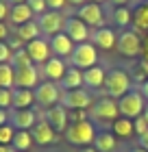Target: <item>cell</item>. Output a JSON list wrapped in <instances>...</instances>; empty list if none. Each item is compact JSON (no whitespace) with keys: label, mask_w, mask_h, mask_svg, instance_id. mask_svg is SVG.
Instances as JSON below:
<instances>
[{"label":"cell","mask_w":148,"mask_h":152,"mask_svg":"<svg viewBox=\"0 0 148 152\" xmlns=\"http://www.w3.org/2000/svg\"><path fill=\"white\" fill-rule=\"evenodd\" d=\"M105 94L113 100H120L124 94H129L133 89V78L129 72L113 67V70H107V78H105Z\"/></svg>","instance_id":"obj_1"},{"label":"cell","mask_w":148,"mask_h":152,"mask_svg":"<svg viewBox=\"0 0 148 152\" xmlns=\"http://www.w3.org/2000/svg\"><path fill=\"white\" fill-rule=\"evenodd\" d=\"M63 137L68 139V143L72 146H94V139H96V126L91 124L89 120H79V122H70L68 130L63 133Z\"/></svg>","instance_id":"obj_2"},{"label":"cell","mask_w":148,"mask_h":152,"mask_svg":"<svg viewBox=\"0 0 148 152\" xmlns=\"http://www.w3.org/2000/svg\"><path fill=\"white\" fill-rule=\"evenodd\" d=\"M146 98L142 96L139 89L133 87L129 94H124L122 98L118 100V109H120V117H129V120H135V117H142L146 111Z\"/></svg>","instance_id":"obj_3"},{"label":"cell","mask_w":148,"mask_h":152,"mask_svg":"<svg viewBox=\"0 0 148 152\" xmlns=\"http://www.w3.org/2000/svg\"><path fill=\"white\" fill-rule=\"evenodd\" d=\"M89 113V120H96V122H111L113 124L118 117H120V109H118V100L109 98V96H105V98H98L94 100V104L87 109Z\"/></svg>","instance_id":"obj_4"},{"label":"cell","mask_w":148,"mask_h":152,"mask_svg":"<svg viewBox=\"0 0 148 152\" xmlns=\"http://www.w3.org/2000/svg\"><path fill=\"white\" fill-rule=\"evenodd\" d=\"M33 94H35V102H37L39 107L50 109V107H54V104L61 102L63 89L57 85V83H52V80H41L39 85L33 89Z\"/></svg>","instance_id":"obj_5"},{"label":"cell","mask_w":148,"mask_h":152,"mask_svg":"<svg viewBox=\"0 0 148 152\" xmlns=\"http://www.w3.org/2000/svg\"><path fill=\"white\" fill-rule=\"evenodd\" d=\"M116 48H118V52L122 54V57H126V59H137L139 54L144 52L142 50V37L137 35L135 28H126V31L120 33Z\"/></svg>","instance_id":"obj_6"},{"label":"cell","mask_w":148,"mask_h":152,"mask_svg":"<svg viewBox=\"0 0 148 152\" xmlns=\"http://www.w3.org/2000/svg\"><path fill=\"white\" fill-rule=\"evenodd\" d=\"M70 65L79 67V70H87V67L98 65V50L91 41H85V44H76L74 52L70 57Z\"/></svg>","instance_id":"obj_7"},{"label":"cell","mask_w":148,"mask_h":152,"mask_svg":"<svg viewBox=\"0 0 148 152\" xmlns=\"http://www.w3.org/2000/svg\"><path fill=\"white\" fill-rule=\"evenodd\" d=\"M61 104L68 109V111H76V109H87L94 104V96H91L89 89L79 87V89H70V91H63L61 96Z\"/></svg>","instance_id":"obj_8"},{"label":"cell","mask_w":148,"mask_h":152,"mask_svg":"<svg viewBox=\"0 0 148 152\" xmlns=\"http://www.w3.org/2000/svg\"><path fill=\"white\" fill-rule=\"evenodd\" d=\"M63 33L74 41V44H85V41H89L91 37V31H89V26L83 22L81 18H76V15H70L66 18V24H63Z\"/></svg>","instance_id":"obj_9"},{"label":"cell","mask_w":148,"mask_h":152,"mask_svg":"<svg viewBox=\"0 0 148 152\" xmlns=\"http://www.w3.org/2000/svg\"><path fill=\"white\" fill-rule=\"evenodd\" d=\"M35 20H37V24H39L41 35L52 37V35H57V33H63L66 18H63L59 11H46V13H41V15H37Z\"/></svg>","instance_id":"obj_10"},{"label":"cell","mask_w":148,"mask_h":152,"mask_svg":"<svg viewBox=\"0 0 148 152\" xmlns=\"http://www.w3.org/2000/svg\"><path fill=\"white\" fill-rule=\"evenodd\" d=\"M76 18H81L89 28H102L105 26V13H102V7L96 4V2H85L83 7L76 9Z\"/></svg>","instance_id":"obj_11"},{"label":"cell","mask_w":148,"mask_h":152,"mask_svg":"<svg viewBox=\"0 0 148 152\" xmlns=\"http://www.w3.org/2000/svg\"><path fill=\"white\" fill-rule=\"evenodd\" d=\"M39 115L35 109H11L9 111V124L15 130H31L37 124Z\"/></svg>","instance_id":"obj_12"},{"label":"cell","mask_w":148,"mask_h":152,"mask_svg":"<svg viewBox=\"0 0 148 152\" xmlns=\"http://www.w3.org/2000/svg\"><path fill=\"white\" fill-rule=\"evenodd\" d=\"M24 48H26V52H29V57H31V61H33V65H39V67L52 57L50 41L44 39V37H37V39L29 41V44H26Z\"/></svg>","instance_id":"obj_13"},{"label":"cell","mask_w":148,"mask_h":152,"mask_svg":"<svg viewBox=\"0 0 148 152\" xmlns=\"http://www.w3.org/2000/svg\"><path fill=\"white\" fill-rule=\"evenodd\" d=\"M31 135H33V141L37 143V146H41V148L44 146H52V143H57V139H59L57 130L44 120V115H41L37 120V124L31 128Z\"/></svg>","instance_id":"obj_14"},{"label":"cell","mask_w":148,"mask_h":152,"mask_svg":"<svg viewBox=\"0 0 148 152\" xmlns=\"http://www.w3.org/2000/svg\"><path fill=\"white\" fill-rule=\"evenodd\" d=\"M44 120L57 130V135L59 133L63 135L68 130V126H70V113H68V109L63 107L61 102H59V104H54V107H50V109H46Z\"/></svg>","instance_id":"obj_15"},{"label":"cell","mask_w":148,"mask_h":152,"mask_svg":"<svg viewBox=\"0 0 148 152\" xmlns=\"http://www.w3.org/2000/svg\"><path fill=\"white\" fill-rule=\"evenodd\" d=\"M68 63H66V59H61V57H52L46 61L44 65L39 67V72L44 74V78L46 80H52V83H61V78L66 76V72H68Z\"/></svg>","instance_id":"obj_16"},{"label":"cell","mask_w":148,"mask_h":152,"mask_svg":"<svg viewBox=\"0 0 148 152\" xmlns=\"http://www.w3.org/2000/svg\"><path fill=\"white\" fill-rule=\"evenodd\" d=\"M39 67L37 65H26V67H15V87L20 89H35L39 85Z\"/></svg>","instance_id":"obj_17"},{"label":"cell","mask_w":148,"mask_h":152,"mask_svg":"<svg viewBox=\"0 0 148 152\" xmlns=\"http://www.w3.org/2000/svg\"><path fill=\"white\" fill-rule=\"evenodd\" d=\"M48 41H50V50H52L54 57H61V59H70L72 57L76 44L66 35V33H57V35H52Z\"/></svg>","instance_id":"obj_18"},{"label":"cell","mask_w":148,"mask_h":152,"mask_svg":"<svg viewBox=\"0 0 148 152\" xmlns=\"http://www.w3.org/2000/svg\"><path fill=\"white\" fill-rule=\"evenodd\" d=\"M89 41L96 48H100V50H111V48H116V44H118V35H116L113 28L102 26V28H96L94 33H91Z\"/></svg>","instance_id":"obj_19"},{"label":"cell","mask_w":148,"mask_h":152,"mask_svg":"<svg viewBox=\"0 0 148 152\" xmlns=\"http://www.w3.org/2000/svg\"><path fill=\"white\" fill-rule=\"evenodd\" d=\"M105 78H107V70L100 67V65L83 70V85H85V89H89V91L102 89L105 87Z\"/></svg>","instance_id":"obj_20"},{"label":"cell","mask_w":148,"mask_h":152,"mask_svg":"<svg viewBox=\"0 0 148 152\" xmlns=\"http://www.w3.org/2000/svg\"><path fill=\"white\" fill-rule=\"evenodd\" d=\"M31 20H35V13L31 11V7L22 2V4H11L9 9V22L15 24V26H22L26 22H31Z\"/></svg>","instance_id":"obj_21"},{"label":"cell","mask_w":148,"mask_h":152,"mask_svg":"<svg viewBox=\"0 0 148 152\" xmlns=\"http://www.w3.org/2000/svg\"><path fill=\"white\" fill-rule=\"evenodd\" d=\"M35 104H37V102H35L33 89L13 87V104H11V109H33Z\"/></svg>","instance_id":"obj_22"},{"label":"cell","mask_w":148,"mask_h":152,"mask_svg":"<svg viewBox=\"0 0 148 152\" xmlns=\"http://www.w3.org/2000/svg\"><path fill=\"white\" fill-rule=\"evenodd\" d=\"M59 87L63 89V91H70V89H79V87H85L83 85V70H79V67H68L66 76L61 78Z\"/></svg>","instance_id":"obj_23"},{"label":"cell","mask_w":148,"mask_h":152,"mask_svg":"<svg viewBox=\"0 0 148 152\" xmlns=\"http://www.w3.org/2000/svg\"><path fill=\"white\" fill-rule=\"evenodd\" d=\"M15 35L24 41V44H29V41H33V39H37V37H41V31H39V24H37V20H31V22H26V24H22V26H15Z\"/></svg>","instance_id":"obj_24"},{"label":"cell","mask_w":148,"mask_h":152,"mask_svg":"<svg viewBox=\"0 0 148 152\" xmlns=\"http://www.w3.org/2000/svg\"><path fill=\"white\" fill-rule=\"evenodd\" d=\"M111 133L116 137L126 139V137L135 135V124H133V120H129V117H118V120L111 124Z\"/></svg>","instance_id":"obj_25"},{"label":"cell","mask_w":148,"mask_h":152,"mask_svg":"<svg viewBox=\"0 0 148 152\" xmlns=\"http://www.w3.org/2000/svg\"><path fill=\"white\" fill-rule=\"evenodd\" d=\"M116 135L113 133H107V130H102V133H96V139H94V148L98 152H113L116 150Z\"/></svg>","instance_id":"obj_26"},{"label":"cell","mask_w":148,"mask_h":152,"mask_svg":"<svg viewBox=\"0 0 148 152\" xmlns=\"http://www.w3.org/2000/svg\"><path fill=\"white\" fill-rule=\"evenodd\" d=\"M33 143H35V141H33L31 130H15V137H13L11 146L15 148L18 152H29Z\"/></svg>","instance_id":"obj_27"},{"label":"cell","mask_w":148,"mask_h":152,"mask_svg":"<svg viewBox=\"0 0 148 152\" xmlns=\"http://www.w3.org/2000/svg\"><path fill=\"white\" fill-rule=\"evenodd\" d=\"M0 87L2 89L15 87V67L11 63H0Z\"/></svg>","instance_id":"obj_28"},{"label":"cell","mask_w":148,"mask_h":152,"mask_svg":"<svg viewBox=\"0 0 148 152\" xmlns=\"http://www.w3.org/2000/svg\"><path fill=\"white\" fill-rule=\"evenodd\" d=\"M113 22L120 28H126L129 24H133V11L129 7H116L113 9Z\"/></svg>","instance_id":"obj_29"},{"label":"cell","mask_w":148,"mask_h":152,"mask_svg":"<svg viewBox=\"0 0 148 152\" xmlns=\"http://www.w3.org/2000/svg\"><path fill=\"white\" fill-rule=\"evenodd\" d=\"M9 63H11L13 67H26V65H33V61H31V57H29V52H26V48H22V50H15V52H13V57H11Z\"/></svg>","instance_id":"obj_30"},{"label":"cell","mask_w":148,"mask_h":152,"mask_svg":"<svg viewBox=\"0 0 148 152\" xmlns=\"http://www.w3.org/2000/svg\"><path fill=\"white\" fill-rule=\"evenodd\" d=\"M133 24L135 28H148V2L139 7V11L133 15Z\"/></svg>","instance_id":"obj_31"},{"label":"cell","mask_w":148,"mask_h":152,"mask_svg":"<svg viewBox=\"0 0 148 152\" xmlns=\"http://www.w3.org/2000/svg\"><path fill=\"white\" fill-rule=\"evenodd\" d=\"M13 137H15V128H13L11 124L0 126V143H2V146H11Z\"/></svg>","instance_id":"obj_32"},{"label":"cell","mask_w":148,"mask_h":152,"mask_svg":"<svg viewBox=\"0 0 148 152\" xmlns=\"http://www.w3.org/2000/svg\"><path fill=\"white\" fill-rule=\"evenodd\" d=\"M11 104H13V89L0 87V109H11Z\"/></svg>","instance_id":"obj_33"},{"label":"cell","mask_w":148,"mask_h":152,"mask_svg":"<svg viewBox=\"0 0 148 152\" xmlns=\"http://www.w3.org/2000/svg\"><path fill=\"white\" fill-rule=\"evenodd\" d=\"M26 4L31 7V11L35 13V18L48 11V4H46V0H26Z\"/></svg>","instance_id":"obj_34"},{"label":"cell","mask_w":148,"mask_h":152,"mask_svg":"<svg viewBox=\"0 0 148 152\" xmlns=\"http://www.w3.org/2000/svg\"><path fill=\"white\" fill-rule=\"evenodd\" d=\"M133 124H135V135H137V137H142V135L148 133V122H146L144 115H142V117H135Z\"/></svg>","instance_id":"obj_35"},{"label":"cell","mask_w":148,"mask_h":152,"mask_svg":"<svg viewBox=\"0 0 148 152\" xmlns=\"http://www.w3.org/2000/svg\"><path fill=\"white\" fill-rule=\"evenodd\" d=\"M13 57V50L9 48V44L7 41H0V63H9Z\"/></svg>","instance_id":"obj_36"},{"label":"cell","mask_w":148,"mask_h":152,"mask_svg":"<svg viewBox=\"0 0 148 152\" xmlns=\"http://www.w3.org/2000/svg\"><path fill=\"white\" fill-rule=\"evenodd\" d=\"M7 44H9V48H11V50H13V52H15V50H22V48L26 46V44H24V41H22V39H20L18 35H15V33H11V35H9V37H7Z\"/></svg>","instance_id":"obj_37"},{"label":"cell","mask_w":148,"mask_h":152,"mask_svg":"<svg viewBox=\"0 0 148 152\" xmlns=\"http://www.w3.org/2000/svg\"><path fill=\"white\" fill-rule=\"evenodd\" d=\"M46 4H48V11H63L68 7V0H46Z\"/></svg>","instance_id":"obj_38"},{"label":"cell","mask_w":148,"mask_h":152,"mask_svg":"<svg viewBox=\"0 0 148 152\" xmlns=\"http://www.w3.org/2000/svg\"><path fill=\"white\" fill-rule=\"evenodd\" d=\"M9 9L11 7L4 2V0H0V22H4L7 18H9Z\"/></svg>","instance_id":"obj_39"},{"label":"cell","mask_w":148,"mask_h":152,"mask_svg":"<svg viewBox=\"0 0 148 152\" xmlns=\"http://www.w3.org/2000/svg\"><path fill=\"white\" fill-rule=\"evenodd\" d=\"M9 111H11V109H0V126L9 124Z\"/></svg>","instance_id":"obj_40"},{"label":"cell","mask_w":148,"mask_h":152,"mask_svg":"<svg viewBox=\"0 0 148 152\" xmlns=\"http://www.w3.org/2000/svg\"><path fill=\"white\" fill-rule=\"evenodd\" d=\"M11 33H9V28H7V24L4 22H0V41H7V37H9Z\"/></svg>","instance_id":"obj_41"},{"label":"cell","mask_w":148,"mask_h":152,"mask_svg":"<svg viewBox=\"0 0 148 152\" xmlns=\"http://www.w3.org/2000/svg\"><path fill=\"white\" fill-rule=\"evenodd\" d=\"M137 143H139V148L148 150V133H146V135H142V137H137Z\"/></svg>","instance_id":"obj_42"},{"label":"cell","mask_w":148,"mask_h":152,"mask_svg":"<svg viewBox=\"0 0 148 152\" xmlns=\"http://www.w3.org/2000/svg\"><path fill=\"white\" fill-rule=\"evenodd\" d=\"M139 91H142V96H144V98L148 100V78L142 83V85H139Z\"/></svg>","instance_id":"obj_43"},{"label":"cell","mask_w":148,"mask_h":152,"mask_svg":"<svg viewBox=\"0 0 148 152\" xmlns=\"http://www.w3.org/2000/svg\"><path fill=\"white\" fill-rule=\"evenodd\" d=\"M139 65H142V70H144V72H146V76H148V54H144V57H142Z\"/></svg>","instance_id":"obj_44"},{"label":"cell","mask_w":148,"mask_h":152,"mask_svg":"<svg viewBox=\"0 0 148 152\" xmlns=\"http://www.w3.org/2000/svg\"><path fill=\"white\" fill-rule=\"evenodd\" d=\"M85 2H87V0H68V4H70V7H76V9H79V7H83Z\"/></svg>","instance_id":"obj_45"},{"label":"cell","mask_w":148,"mask_h":152,"mask_svg":"<svg viewBox=\"0 0 148 152\" xmlns=\"http://www.w3.org/2000/svg\"><path fill=\"white\" fill-rule=\"evenodd\" d=\"M131 0H111V4H116V7H129Z\"/></svg>","instance_id":"obj_46"},{"label":"cell","mask_w":148,"mask_h":152,"mask_svg":"<svg viewBox=\"0 0 148 152\" xmlns=\"http://www.w3.org/2000/svg\"><path fill=\"white\" fill-rule=\"evenodd\" d=\"M0 152H18L13 146H2V143H0Z\"/></svg>","instance_id":"obj_47"},{"label":"cell","mask_w":148,"mask_h":152,"mask_svg":"<svg viewBox=\"0 0 148 152\" xmlns=\"http://www.w3.org/2000/svg\"><path fill=\"white\" fill-rule=\"evenodd\" d=\"M81 152H98L94 146H85V148H81Z\"/></svg>","instance_id":"obj_48"},{"label":"cell","mask_w":148,"mask_h":152,"mask_svg":"<svg viewBox=\"0 0 148 152\" xmlns=\"http://www.w3.org/2000/svg\"><path fill=\"white\" fill-rule=\"evenodd\" d=\"M129 152H148V150H144V148H139V146H137V148H131Z\"/></svg>","instance_id":"obj_49"},{"label":"cell","mask_w":148,"mask_h":152,"mask_svg":"<svg viewBox=\"0 0 148 152\" xmlns=\"http://www.w3.org/2000/svg\"><path fill=\"white\" fill-rule=\"evenodd\" d=\"M11 4H22V2H26V0H9Z\"/></svg>","instance_id":"obj_50"},{"label":"cell","mask_w":148,"mask_h":152,"mask_svg":"<svg viewBox=\"0 0 148 152\" xmlns=\"http://www.w3.org/2000/svg\"><path fill=\"white\" fill-rule=\"evenodd\" d=\"M87 2H96V4H102L105 0H87Z\"/></svg>","instance_id":"obj_51"},{"label":"cell","mask_w":148,"mask_h":152,"mask_svg":"<svg viewBox=\"0 0 148 152\" xmlns=\"http://www.w3.org/2000/svg\"><path fill=\"white\" fill-rule=\"evenodd\" d=\"M144 117H146V122H148V104H146V111H144Z\"/></svg>","instance_id":"obj_52"},{"label":"cell","mask_w":148,"mask_h":152,"mask_svg":"<svg viewBox=\"0 0 148 152\" xmlns=\"http://www.w3.org/2000/svg\"><path fill=\"white\" fill-rule=\"evenodd\" d=\"M142 2H148V0H142Z\"/></svg>","instance_id":"obj_53"}]
</instances>
